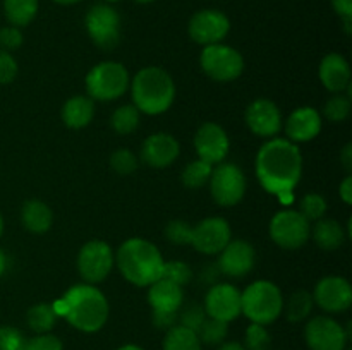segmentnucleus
<instances>
[{
  "label": "nucleus",
  "instance_id": "4c0bfd02",
  "mask_svg": "<svg viewBox=\"0 0 352 350\" xmlns=\"http://www.w3.org/2000/svg\"><path fill=\"white\" fill-rule=\"evenodd\" d=\"M110 167H112V170L116 174L129 175L138 168V158L133 151L122 148V150H117L112 153V156H110Z\"/></svg>",
  "mask_w": 352,
  "mask_h": 350
},
{
  "label": "nucleus",
  "instance_id": "f257e3e1",
  "mask_svg": "<svg viewBox=\"0 0 352 350\" xmlns=\"http://www.w3.org/2000/svg\"><path fill=\"white\" fill-rule=\"evenodd\" d=\"M256 177L268 194L287 199L302 175V154L298 144L282 137H272L256 154Z\"/></svg>",
  "mask_w": 352,
  "mask_h": 350
},
{
  "label": "nucleus",
  "instance_id": "864d4df0",
  "mask_svg": "<svg viewBox=\"0 0 352 350\" xmlns=\"http://www.w3.org/2000/svg\"><path fill=\"white\" fill-rule=\"evenodd\" d=\"M117 350H144V349H141L140 345H124V347H120V349H117Z\"/></svg>",
  "mask_w": 352,
  "mask_h": 350
},
{
  "label": "nucleus",
  "instance_id": "58836bf2",
  "mask_svg": "<svg viewBox=\"0 0 352 350\" xmlns=\"http://www.w3.org/2000/svg\"><path fill=\"white\" fill-rule=\"evenodd\" d=\"M208 318L205 312V307H201L199 304H189L188 307H184L182 311H179V319L177 323L184 328L191 329V331L198 333V329L201 328L203 321Z\"/></svg>",
  "mask_w": 352,
  "mask_h": 350
},
{
  "label": "nucleus",
  "instance_id": "f03ea898",
  "mask_svg": "<svg viewBox=\"0 0 352 350\" xmlns=\"http://www.w3.org/2000/svg\"><path fill=\"white\" fill-rule=\"evenodd\" d=\"M54 309L57 316H64L69 325L85 333L102 329L110 312L105 294L91 283H79L69 288L60 301L55 302Z\"/></svg>",
  "mask_w": 352,
  "mask_h": 350
},
{
  "label": "nucleus",
  "instance_id": "423d86ee",
  "mask_svg": "<svg viewBox=\"0 0 352 350\" xmlns=\"http://www.w3.org/2000/svg\"><path fill=\"white\" fill-rule=\"evenodd\" d=\"M85 84L91 100L112 102L120 98L129 88V72L120 62H100L86 74Z\"/></svg>",
  "mask_w": 352,
  "mask_h": 350
},
{
  "label": "nucleus",
  "instance_id": "e433bc0d",
  "mask_svg": "<svg viewBox=\"0 0 352 350\" xmlns=\"http://www.w3.org/2000/svg\"><path fill=\"white\" fill-rule=\"evenodd\" d=\"M162 278L174 281L179 287H184V285H188L189 281H191L192 271L191 268L186 263H182V261H165Z\"/></svg>",
  "mask_w": 352,
  "mask_h": 350
},
{
  "label": "nucleus",
  "instance_id": "4be33fe9",
  "mask_svg": "<svg viewBox=\"0 0 352 350\" xmlns=\"http://www.w3.org/2000/svg\"><path fill=\"white\" fill-rule=\"evenodd\" d=\"M318 75L322 84L332 93H342L351 86L349 62L340 54L325 55L320 64Z\"/></svg>",
  "mask_w": 352,
  "mask_h": 350
},
{
  "label": "nucleus",
  "instance_id": "c756f323",
  "mask_svg": "<svg viewBox=\"0 0 352 350\" xmlns=\"http://www.w3.org/2000/svg\"><path fill=\"white\" fill-rule=\"evenodd\" d=\"M140 110L134 105H122L119 108L113 110L112 117H110V124L112 129L120 136H127V134L134 132L140 126Z\"/></svg>",
  "mask_w": 352,
  "mask_h": 350
},
{
  "label": "nucleus",
  "instance_id": "a19ab883",
  "mask_svg": "<svg viewBox=\"0 0 352 350\" xmlns=\"http://www.w3.org/2000/svg\"><path fill=\"white\" fill-rule=\"evenodd\" d=\"M0 350H26V338L14 326H0Z\"/></svg>",
  "mask_w": 352,
  "mask_h": 350
},
{
  "label": "nucleus",
  "instance_id": "412c9836",
  "mask_svg": "<svg viewBox=\"0 0 352 350\" xmlns=\"http://www.w3.org/2000/svg\"><path fill=\"white\" fill-rule=\"evenodd\" d=\"M322 130V115L311 106L296 108L285 120V134L292 143H308Z\"/></svg>",
  "mask_w": 352,
  "mask_h": 350
},
{
  "label": "nucleus",
  "instance_id": "2eb2a0df",
  "mask_svg": "<svg viewBox=\"0 0 352 350\" xmlns=\"http://www.w3.org/2000/svg\"><path fill=\"white\" fill-rule=\"evenodd\" d=\"M230 141L222 126L215 122H206L196 130L195 150L198 158L208 161L210 165H219L229 154Z\"/></svg>",
  "mask_w": 352,
  "mask_h": 350
},
{
  "label": "nucleus",
  "instance_id": "7ed1b4c3",
  "mask_svg": "<svg viewBox=\"0 0 352 350\" xmlns=\"http://www.w3.org/2000/svg\"><path fill=\"white\" fill-rule=\"evenodd\" d=\"M119 271L129 283L136 287H150L160 280L164 271V256L153 242L140 237L127 239L120 244L116 254Z\"/></svg>",
  "mask_w": 352,
  "mask_h": 350
},
{
  "label": "nucleus",
  "instance_id": "7c9ffc66",
  "mask_svg": "<svg viewBox=\"0 0 352 350\" xmlns=\"http://www.w3.org/2000/svg\"><path fill=\"white\" fill-rule=\"evenodd\" d=\"M313 295L306 290H298L289 297L287 305H285V316L291 323H299L308 318L313 311Z\"/></svg>",
  "mask_w": 352,
  "mask_h": 350
},
{
  "label": "nucleus",
  "instance_id": "2f4dec72",
  "mask_svg": "<svg viewBox=\"0 0 352 350\" xmlns=\"http://www.w3.org/2000/svg\"><path fill=\"white\" fill-rule=\"evenodd\" d=\"M213 165H210L208 161L203 160H192L191 163H188L182 170V184L188 189H199L205 184H208L210 175H212Z\"/></svg>",
  "mask_w": 352,
  "mask_h": 350
},
{
  "label": "nucleus",
  "instance_id": "b1692460",
  "mask_svg": "<svg viewBox=\"0 0 352 350\" xmlns=\"http://www.w3.org/2000/svg\"><path fill=\"white\" fill-rule=\"evenodd\" d=\"M21 222L26 226L28 232L41 235L50 230L52 223H54V211L40 199H30L24 202L23 209H21Z\"/></svg>",
  "mask_w": 352,
  "mask_h": 350
},
{
  "label": "nucleus",
  "instance_id": "f3484780",
  "mask_svg": "<svg viewBox=\"0 0 352 350\" xmlns=\"http://www.w3.org/2000/svg\"><path fill=\"white\" fill-rule=\"evenodd\" d=\"M205 312L208 318L230 323L241 314V292L229 283H217L210 287L205 297Z\"/></svg>",
  "mask_w": 352,
  "mask_h": 350
},
{
  "label": "nucleus",
  "instance_id": "37998d69",
  "mask_svg": "<svg viewBox=\"0 0 352 350\" xmlns=\"http://www.w3.org/2000/svg\"><path fill=\"white\" fill-rule=\"evenodd\" d=\"M17 75V62L10 51L0 50V84H9Z\"/></svg>",
  "mask_w": 352,
  "mask_h": 350
},
{
  "label": "nucleus",
  "instance_id": "49530a36",
  "mask_svg": "<svg viewBox=\"0 0 352 350\" xmlns=\"http://www.w3.org/2000/svg\"><path fill=\"white\" fill-rule=\"evenodd\" d=\"M179 312H153V325L160 329H170L177 325Z\"/></svg>",
  "mask_w": 352,
  "mask_h": 350
},
{
  "label": "nucleus",
  "instance_id": "1a4fd4ad",
  "mask_svg": "<svg viewBox=\"0 0 352 350\" xmlns=\"http://www.w3.org/2000/svg\"><path fill=\"white\" fill-rule=\"evenodd\" d=\"M85 26L93 43L103 50H112L120 41V16L109 3H96L88 10Z\"/></svg>",
  "mask_w": 352,
  "mask_h": 350
},
{
  "label": "nucleus",
  "instance_id": "cd10ccee",
  "mask_svg": "<svg viewBox=\"0 0 352 350\" xmlns=\"http://www.w3.org/2000/svg\"><path fill=\"white\" fill-rule=\"evenodd\" d=\"M57 312H55L54 304H47V302H40V304L31 305L28 311L26 321L28 326L33 329L36 335L40 333H50L54 329L55 323H57Z\"/></svg>",
  "mask_w": 352,
  "mask_h": 350
},
{
  "label": "nucleus",
  "instance_id": "5701e85b",
  "mask_svg": "<svg viewBox=\"0 0 352 350\" xmlns=\"http://www.w3.org/2000/svg\"><path fill=\"white\" fill-rule=\"evenodd\" d=\"M182 301H184L182 287L165 278L153 281L148 288V302L153 312H179Z\"/></svg>",
  "mask_w": 352,
  "mask_h": 350
},
{
  "label": "nucleus",
  "instance_id": "09e8293b",
  "mask_svg": "<svg viewBox=\"0 0 352 350\" xmlns=\"http://www.w3.org/2000/svg\"><path fill=\"white\" fill-rule=\"evenodd\" d=\"M340 160H342V165L346 167V170L349 172L352 170V144H346V148L342 150V153H340Z\"/></svg>",
  "mask_w": 352,
  "mask_h": 350
},
{
  "label": "nucleus",
  "instance_id": "9b49d317",
  "mask_svg": "<svg viewBox=\"0 0 352 350\" xmlns=\"http://www.w3.org/2000/svg\"><path fill=\"white\" fill-rule=\"evenodd\" d=\"M116 256L105 240H89L79 249L78 271L86 283H100L112 271Z\"/></svg>",
  "mask_w": 352,
  "mask_h": 350
},
{
  "label": "nucleus",
  "instance_id": "bb28decb",
  "mask_svg": "<svg viewBox=\"0 0 352 350\" xmlns=\"http://www.w3.org/2000/svg\"><path fill=\"white\" fill-rule=\"evenodd\" d=\"M38 12V0H3V14L12 26H28Z\"/></svg>",
  "mask_w": 352,
  "mask_h": 350
},
{
  "label": "nucleus",
  "instance_id": "4468645a",
  "mask_svg": "<svg viewBox=\"0 0 352 350\" xmlns=\"http://www.w3.org/2000/svg\"><path fill=\"white\" fill-rule=\"evenodd\" d=\"M189 36L199 45L222 43L230 31V21L223 12L215 9H205L196 12L189 21Z\"/></svg>",
  "mask_w": 352,
  "mask_h": 350
},
{
  "label": "nucleus",
  "instance_id": "dca6fc26",
  "mask_svg": "<svg viewBox=\"0 0 352 350\" xmlns=\"http://www.w3.org/2000/svg\"><path fill=\"white\" fill-rule=\"evenodd\" d=\"M313 301L325 312H344L352 304V287L342 277H325L316 283Z\"/></svg>",
  "mask_w": 352,
  "mask_h": 350
},
{
  "label": "nucleus",
  "instance_id": "72a5a7b5",
  "mask_svg": "<svg viewBox=\"0 0 352 350\" xmlns=\"http://www.w3.org/2000/svg\"><path fill=\"white\" fill-rule=\"evenodd\" d=\"M323 115L330 122H344L351 115V98L342 93H336L332 98L327 100L323 106Z\"/></svg>",
  "mask_w": 352,
  "mask_h": 350
},
{
  "label": "nucleus",
  "instance_id": "5fc2aeb1",
  "mask_svg": "<svg viewBox=\"0 0 352 350\" xmlns=\"http://www.w3.org/2000/svg\"><path fill=\"white\" fill-rule=\"evenodd\" d=\"M2 232H3V218L2 215H0V237H2Z\"/></svg>",
  "mask_w": 352,
  "mask_h": 350
},
{
  "label": "nucleus",
  "instance_id": "ddd939ff",
  "mask_svg": "<svg viewBox=\"0 0 352 350\" xmlns=\"http://www.w3.org/2000/svg\"><path fill=\"white\" fill-rule=\"evenodd\" d=\"M232 240L229 222L220 216H208L192 226L191 246L201 254H219Z\"/></svg>",
  "mask_w": 352,
  "mask_h": 350
},
{
  "label": "nucleus",
  "instance_id": "3c124183",
  "mask_svg": "<svg viewBox=\"0 0 352 350\" xmlns=\"http://www.w3.org/2000/svg\"><path fill=\"white\" fill-rule=\"evenodd\" d=\"M6 268H7V257H6V254H3V250L0 249V277L3 275Z\"/></svg>",
  "mask_w": 352,
  "mask_h": 350
},
{
  "label": "nucleus",
  "instance_id": "a878e982",
  "mask_svg": "<svg viewBox=\"0 0 352 350\" xmlns=\"http://www.w3.org/2000/svg\"><path fill=\"white\" fill-rule=\"evenodd\" d=\"M311 233L320 249L336 250L346 242V230L340 225V222L332 218L318 220L316 225L311 229Z\"/></svg>",
  "mask_w": 352,
  "mask_h": 350
},
{
  "label": "nucleus",
  "instance_id": "f704fd0d",
  "mask_svg": "<svg viewBox=\"0 0 352 350\" xmlns=\"http://www.w3.org/2000/svg\"><path fill=\"white\" fill-rule=\"evenodd\" d=\"M329 209L327 199L320 194H306L305 198L299 201L298 211L305 216L308 222H318V220L325 218V213Z\"/></svg>",
  "mask_w": 352,
  "mask_h": 350
},
{
  "label": "nucleus",
  "instance_id": "8fccbe9b",
  "mask_svg": "<svg viewBox=\"0 0 352 350\" xmlns=\"http://www.w3.org/2000/svg\"><path fill=\"white\" fill-rule=\"evenodd\" d=\"M219 350H246V349H244L243 343L239 342H223L220 343Z\"/></svg>",
  "mask_w": 352,
  "mask_h": 350
},
{
  "label": "nucleus",
  "instance_id": "393cba45",
  "mask_svg": "<svg viewBox=\"0 0 352 350\" xmlns=\"http://www.w3.org/2000/svg\"><path fill=\"white\" fill-rule=\"evenodd\" d=\"M95 115V103L89 96H72L62 106V122L69 129H82L88 126Z\"/></svg>",
  "mask_w": 352,
  "mask_h": 350
},
{
  "label": "nucleus",
  "instance_id": "473e14b6",
  "mask_svg": "<svg viewBox=\"0 0 352 350\" xmlns=\"http://www.w3.org/2000/svg\"><path fill=\"white\" fill-rule=\"evenodd\" d=\"M227 333H229V323L206 318L196 335H198L201 343H206V345H220V343L226 342Z\"/></svg>",
  "mask_w": 352,
  "mask_h": 350
},
{
  "label": "nucleus",
  "instance_id": "20e7f679",
  "mask_svg": "<svg viewBox=\"0 0 352 350\" xmlns=\"http://www.w3.org/2000/svg\"><path fill=\"white\" fill-rule=\"evenodd\" d=\"M133 105L146 115L167 112L175 100V84L167 71L157 65L144 67L131 82Z\"/></svg>",
  "mask_w": 352,
  "mask_h": 350
},
{
  "label": "nucleus",
  "instance_id": "79ce46f5",
  "mask_svg": "<svg viewBox=\"0 0 352 350\" xmlns=\"http://www.w3.org/2000/svg\"><path fill=\"white\" fill-rule=\"evenodd\" d=\"M26 350H64L60 338L52 333H40L26 340Z\"/></svg>",
  "mask_w": 352,
  "mask_h": 350
},
{
  "label": "nucleus",
  "instance_id": "ea45409f",
  "mask_svg": "<svg viewBox=\"0 0 352 350\" xmlns=\"http://www.w3.org/2000/svg\"><path fill=\"white\" fill-rule=\"evenodd\" d=\"M191 233L192 226L189 223L182 222V220H174L167 225L165 229V237L168 239V242L175 244V246H186V244H191Z\"/></svg>",
  "mask_w": 352,
  "mask_h": 350
},
{
  "label": "nucleus",
  "instance_id": "f8f14e48",
  "mask_svg": "<svg viewBox=\"0 0 352 350\" xmlns=\"http://www.w3.org/2000/svg\"><path fill=\"white\" fill-rule=\"evenodd\" d=\"M349 329L329 316H316L308 321L305 338L309 350H346Z\"/></svg>",
  "mask_w": 352,
  "mask_h": 350
},
{
  "label": "nucleus",
  "instance_id": "6e6552de",
  "mask_svg": "<svg viewBox=\"0 0 352 350\" xmlns=\"http://www.w3.org/2000/svg\"><path fill=\"white\" fill-rule=\"evenodd\" d=\"M270 237L282 249H299L311 237V222L296 209H284L272 218Z\"/></svg>",
  "mask_w": 352,
  "mask_h": 350
},
{
  "label": "nucleus",
  "instance_id": "6ab92c4d",
  "mask_svg": "<svg viewBox=\"0 0 352 350\" xmlns=\"http://www.w3.org/2000/svg\"><path fill=\"white\" fill-rule=\"evenodd\" d=\"M219 268L220 273L232 278H243L253 270L256 253L254 247L248 240H230L222 250H220Z\"/></svg>",
  "mask_w": 352,
  "mask_h": 350
},
{
  "label": "nucleus",
  "instance_id": "9d476101",
  "mask_svg": "<svg viewBox=\"0 0 352 350\" xmlns=\"http://www.w3.org/2000/svg\"><path fill=\"white\" fill-rule=\"evenodd\" d=\"M210 192L220 206H236L246 194V175L236 163L217 165L210 175Z\"/></svg>",
  "mask_w": 352,
  "mask_h": 350
},
{
  "label": "nucleus",
  "instance_id": "39448f33",
  "mask_svg": "<svg viewBox=\"0 0 352 350\" xmlns=\"http://www.w3.org/2000/svg\"><path fill=\"white\" fill-rule=\"evenodd\" d=\"M284 311V297L274 281L258 280L241 294V312L256 325H270Z\"/></svg>",
  "mask_w": 352,
  "mask_h": 350
},
{
  "label": "nucleus",
  "instance_id": "4d7b16f0",
  "mask_svg": "<svg viewBox=\"0 0 352 350\" xmlns=\"http://www.w3.org/2000/svg\"><path fill=\"white\" fill-rule=\"evenodd\" d=\"M105 2H119V0H105Z\"/></svg>",
  "mask_w": 352,
  "mask_h": 350
},
{
  "label": "nucleus",
  "instance_id": "0eeeda50",
  "mask_svg": "<svg viewBox=\"0 0 352 350\" xmlns=\"http://www.w3.org/2000/svg\"><path fill=\"white\" fill-rule=\"evenodd\" d=\"M203 72L217 82H230L244 71V58L236 48L229 45H208L199 57Z\"/></svg>",
  "mask_w": 352,
  "mask_h": 350
},
{
  "label": "nucleus",
  "instance_id": "c03bdc74",
  "mask_svg": "<svg viewBox=\"0 0 352 350\" xmlns=\"http://www.w3.org/2000/svg\"><path fill=\"white\" fill-rule=\"evenodd\" d=\"M0 45L3 50H16L23 45V34H21L19 27L7 26L0 30Z\"/></svg>",
  "mask_w": 352,
  "mask_h": 350
},
{
  "label": "nucleus",
  "instance_id": "c85d7f7f",
  "mask_svg": "<svg viewBox=\"0 0 352 350\" xmlns=\"http://www.w3.org/2000/svg\"><path fill=\"white\" fill-rule=\"evenodd\" d=\"M164 350H201V342L198 335L181 325L167 329L164 338Z\"/></svg>",
  "mask_w": 352,
  "mask_h": 350
},
{
  "label": "nucleus",
  "instance_id": "a211bd4d",
  "mask_svg": "<svg viewBox=\"0 0 352 350\" xmlns=\"http://www.w3.org/2000/svg\"><path fill=\"white\" fill-rule=\"evenodd\" d=\"M248 127L253 134L260 137H275L282 129V113L280 108L272 100L258 98L250 103L246 108Z\"/></svg>",
  "mask_w": 352,
  "mask_h": 350
},
{
  "label": "nucleus",
  "instance_id": "6e6d98bb",
  "mask_svg": "<svg viewBox=\"0 0 352 350\" xmlns=\"http://www.w3.org/2000/svg\"><path fill=\"white\" fill-rule=\"evenodd\" d=\"M136 2H140V3H150V2H155V0H136Z\"/></svg>",
  "mask_w": 352,
  "mask_h": 350
},
{
  "label": "nucleus",
  "instance_id": "603ef678",
  "mask_svg": "<svg viewBox=\"0 0 352 350\" xmlns=\"http://www.w3.org/2000/svg\"><path fill=\"white\" fill-rule=\"evenodd\" d=\"M54 2L60 3V5H72V3H78L81 2V0H54Z\"/></svg>",
  "mask_w": 352,
  "mask_h": 350
},
{
  "label": "nucleus",
  "instance_id": "de8ad7c7",
  "mask_svg": "<svg viewBox=\"0 0 352 350\" xmlns=\"http://www.w3.org/2000/svg\"><path fill=\"white\" fill-rule=\"evenodd\" d=\"M340 198H342V201L346 202V205H352V175H347L346 178L342 180V184H340Z\"/></svg>",
  "mask_w": 352,
  "mask_h": 350
},
{
  "label": "nucleus",
  "instance_id": "aec40b11",
  "mask_svg": "<svg viewBox=\"0 0 352 350\" xmlns=\"http://www.w3.org/2000/svg\"><path fill=\"white\" fill-rule=\"evenodd\" d=\"M181 153L177 139L167 132H155L143 141L141 160L153 168H165L174 163Z\"/></svg>",
  "mask_w": 352,
  "mask_h": 350
},
{
  "label": "nucleus",
  "instance_id": "c9c22d12",
  "mask_svg": "<svg viewBox=\"0 0 352 350\" xmlns=\"http://www.w3.org/2000/svg\"><path fill=\"white\" fill-rule=\"evenodd\" d=\"M272 336L263 325L251 323L244 335V349L246 350H270Z\"/></svg>",
  "mask_w": 352,
  "mask_h": 350
},
{
  "label": "nucleus",
  "instance_id": "a18cd8bd",
  "mask_svg": "<svg viewBox=\"0 0 352 350\" xmlns=\"http://www.w3.org/2000/svg\"><path fill=\"white\" fill-rule=\"evenodd\" d=\"M332 7L344 21L347 33H351V21H352V0H332Z\"/></svg>",
  "mask_w": 352,
  "mask_h": 350
}]
</instances>
